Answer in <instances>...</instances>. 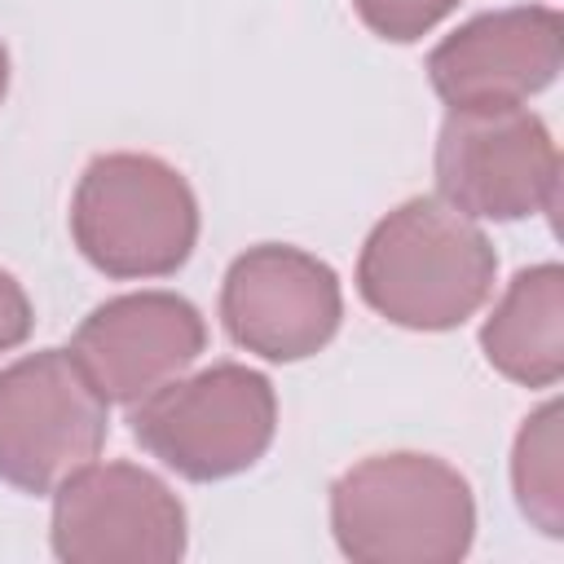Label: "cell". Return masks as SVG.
Segmentation results:
<instances>
[{"label":"cell","mask_w":564,"mask_h":564,"mask_svg":"<svg viewBox=\"0 0 564 564\" xmlns=\"http://www.w3.org/2000/svg\"><path fill=\"white\" fill-rule=\"evenodd\" d=\"M31 335V300L13 273L0 269V352L18 348Z\"/></svg>","instance_id":"14"},{"label":"cell","mask_w":564,"mask_h":564,"mask_svg":"<svg viewBox=\"0 0 564 564\" xmlns=\"http://www.w3.org/2000/svg\"><path fill=\"white\" fill-rule=\"evenodd\" d=\"M330 529L357 564H454L471 546L476 502L432 454H375L330 485Z\"/></svg>","instance_id":"2"},{"label":"cell","mask_w":564,"mask_h":564,"mask_svg":"<svg viewBox=\"0 0 564 564\" xmlns=\"http://www.w3.org/2000/svg\"><path fill=\"white\" fill-rule=\"evenodd\" d=\"M70 234L84 260L110 278L176 273L198 238L189 181L154 154H97L70 203Z\"/></svg>","instance_id":"3"},{"label":"cell","mask_w":564,"mask_h":564,"mask_svg":"<svg viewBox=\"0 0 564 564\" xmlns=\"http://www.w3.org/2000/svg\"><path fill=\"white\" fill-rule=\"evenodd\" d=\"M489 366L524 388H551L564 375V273L533 264L511 278L480 330Z\"/></svg>","instance_id":"11"},{"label":"cell","mask_w":564,"mask_h":564,"mask_svg":"<svg viewBox=\"0 0 564 564\" xmlns=\"http://www.w3.org/2000/svg\"><path fill=\"white\" fill-rule=\"evenodd\" d=\"M494 273L498 256L471 216L445 198H405L370 229L357 291L397 326L449 330L489 300Z\"/></svg>","instance_id":"1"},{"label":"cell","mask_w":564,"mask_h":564,"mask_svg":"<svg viewBox=\"0 0 564 564\" xmlns=\"http://www.w3.org/2000/svg\"><path fill=\"white\" fill-rule=\"evenodd\" d=\"M511 480L520 511L538 520L542 533H560V405H542L516 436Z\"/></svg>","instance_id":"12"},{"label":"cell","mask_w":564,"mask_h":564,"mask_svg":"<svg viewBox=\"0 0 564 564\" xmlns=\"http://www.w3.org/2000/svg\"><path fill=\"white\" fill-rule=\"evenodd\" d=\"M278 401L260 370L238 361L167 379L132 410L137 445L185 480H220L247 471L273 441Z\"/></svg>","instance_id":"4"},{"label":"cell","mask_w":564,"mask_h":564,"mask_svg":"<svg viewBox=\"0 0 564 564\" xmlns=\"http://www.w3.org/2000/svg\"><path fill=\"white\" fill-rule=\"evenodd\" d=\"M564 22L546 4L494 9L427 53V79L449 110H502L560 75Z\"/></svg>","instance_id":"9"},{"label":"cell","mask_w":564,"mask_h":564,"mask_svg":"<svg viewBox=\"0 0 564 564\" xmlns=\"http://www.w3.org/2000/svg\"><path fill=\"white\" fill-rule=\"evenodd\" d=\"M220 317L238 348L264 361H300L326 348L339 330V278L326 260L300 247L260 242L229 264Z\"/></svg>","instance_id":"8"},{"label":"cell","mask_w":564,"mask_h":564,"mask_svg":"<svg viewBox=\"0 0 564 564\" xmlns=\"http://www.w3.org/2000/svg\"><path fill=\"white\" fill-rule=\"evenodd\" d=\"M352 4H357V18L375 35L397 40V44H410L423 31H432L445 13H454L458 0H352Z\"/></svg>","instance_id":"13"},{"label":"cell","mask_w":564,"mask_h":564,"mask_svg":"<svg viewBox=\"0 0 564 564\" xmlns=\"http://www.w3.org/2000/svg\"><path fill=\"white\" fill-rule=\"evenodd\" d=\"M4 88H9V53L0 44V101H4Z\"/></svg>","instance_id":"15"},{"label":"cell","mask_w":564,"mask_h":564,"mask_svg":"<svg viewBox=\"0 0 564 564\" xmlns=\"http://www.w3.org/2000/svg\"><path fill=\"white\" fill-rule=\"evenodd\" d=\"M436 189L449 207L480 220L555 212L560 150L524 106L449 110L436 141Z\"/></svg>","instance_id":"6"},{"label":"cell","mask_w":564,"mask_h":564,"mask_svg":"<svg viewBox=\"0 0 564 564\" xmlns=\"http://www.w3.org/2000/svg\"><path fill=\"white\" fill-rule=\"evenodd\" d=\"M207 344L198 308L172 291H132L97 304L75 339L70 357L106 405H137L167 379H176Z\"/></svg>","instance_id":"10"},{"label":"cell","mask_w":564,"mask_h":564,"mask_svg":"<svg viewBox=\"0 0 564 564\" xmlns=\"http://www.w3.org/2000/svg\"><path fill=\"white\" fill-rule=\"evenodd\" d=\"M53 551L66 564H172L185 507L145 467L84 463L53 494Z\"/></svg>","instance_id":"7"},{"label":"cell","mask_w":564,"mask_h":564,"mask_svg":"<svg viewBox=\"0 0 564 564\" xmlns=\"http://www.w3.org/2000/svg\"><path fill=\"white\" fill-rule=\"evenodd\" d=\"M106 445V397L70 348H44L0 370V480L26 494L57 489Z\"/></svg>","instance_id":"5"}]
</instances>
